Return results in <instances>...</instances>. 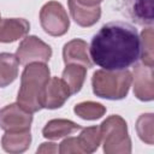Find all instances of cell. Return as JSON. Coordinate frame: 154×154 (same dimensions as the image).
<instances>
[{
  "label": "cell",
  "mask_w": 154,
  "mask_h": 154,
  "mask_svg": "<svg viewBox=\"0 0 154 154\" xmlns=\"http://www.w3.org/2000/svg\"><path fill=\"white\" fill-rule=\"evenodd\" d=\"M142 43L136 28L122 20L106 23L93 36L89 54L95 65L107 71H122L141 57Z\"/></svg>",
  "instance_id": "6da1fadb"
},
{
  "label": "cell",
  "mask_w": 154,
  "mask_h": 154,
  "mask_svg": "<svg viewBox=\"0 0 154 154\" xmlns=\"http://www.w3.org/2000/svg\"><path fill=\"white\" fill-rule=\"evenodd\" d=\"M132 11L140 23L153 22V0H134Z\"/></svg>",
  "instance_id": "7a4b0ae2"
}]
</instances>
